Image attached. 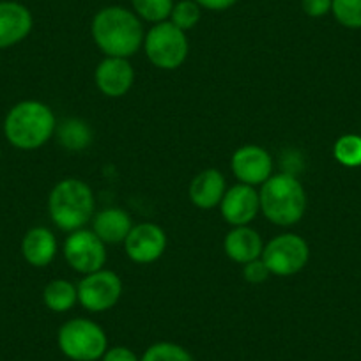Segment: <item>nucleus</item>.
I'll return each mask as SVG.
<instances>
[{"label": "nucleus", "instance_id": "f257e3e1", "mask_svg": "<svg viewBox=\"0 0 361 361\" xmlns=\"http://www.w3.org/2000/svg\"><path fill=\"white\" fill-rule=\"evenodd\" d=\"M90 34L96 47L106 57L130 59L144 47V27L133 11L121 6H110L96 13L90 23Z\"/></svg>", "mask_w": 361, "mask_h": 361}, {"label": "nucleus", "instance_id": "f03ea898", "mask_svg": "<svg viewBox=\"0 0 361 361\" xmlns=\"http://www.w3.org/2000/svg\"><path fill=\"white\" fill-rule=\"evenodd\" d=\"M6 138L9 144L22 151L39 149L54 137L57 119L54 110L37 99H25L13 106L4 119Z\"/></svg>", "mask_w": 361, "mask_h": 361}, {"label": "nucleus", "instance_id": "7ed1b4c3", "mask_svg": "<svg viewBox=\"0 0 361 361\" xmlns=\"http://www.w3.org/2000/svg\"><path fill=\"white\" fill-rule=\"evenodd\" d=\"M96 199L90 186L83 180L68 177L59 180L48 197V214L64 232H75L94 218Z\"/></svg>", "mask_w": 361, "mask_h": 361}, {"label": "nucleus", "instance_id": "20e7f679", "mask_svg": "<svg viewBox=\"0 0 361 361\" xmlns=\"http://www.w3.org/2000/svg\"><path fill=\"white\" fill-rule=\"evenodd\" d=\"M260 211L271 224L290 227L307 213V193L293 173H276L262 185L259 192Z\"/></svg>", "mask_w": 361, "mask_h": 361}, {"label": "nucleus", "instance_id": "39448f33", "mask_svg": "<svg viewBox=\"0 0 361 361\" xmlns=\"http://www.w3.org/2000/svg\"><path fill=\"white\" fill-rule=\"evenodd\" d=\"M61 353L71 361H98L109 349L105 329L83 317L64 322L57 333Z\"/></svg>", "mask_w": 361, "mask_h": 361}, {"label": "nucleus", "instance_id": "423d86ee", "mask_svg": "<svg viewBox=\"0 0 361 361\" xmlns=\"http://www.w3.org/2000/svg\"><path fill=\"white\" fill-rule=\"evenodd\" d=\"M144 50L149 62L163 71H173L185 64L190 51L185 30L177 29L172 22L152 25L144 37Z\"/></svg>", "mask_w": 361, "mask_h": 361}, {"label": "nucleus", "instance_id": "0eeeda50", "mask_svg": "<svg viewBox=\"0 0 361 361\" xmlns=\"http://www.w3.org/2000/svg\"><path fill=\"white\" fill-rule=\"evenodd\" d=\"M264 260L271 275L293 276L300 273L310 259L308 243L298 234H280L271 239L262 250Z\"/></svg>", "mask_w": 361, "mask_h": 361}, {"label": "nucleus", "instance_id": "6e6552de", "mask_svg": "<svg viewBox=\"0 0 361 361\" xmlns=\"http://www.w3.org/2000/svg\"><path fill=\"white\" fill-rule=\"evenodd\" d=\"M78 303L92 314H102L119 303L123 280L110 269H99L83 276L78 283Z\"/></svg>", "mask_w": 361, "mask_h": 361}, {"label": "nucleus", "instance_id": "1a4fd4ad", "mask_svg": "<svg viewBox=\"0 0 361 361\" xmlns=\"http://www.w3.org/2000/svg\"><path fill=\"white\" fill-rule=\"evenodd\" d=\"M64 259L76 273L90 275L105 266L106 245L96 235L94 231L80 228L69 232L64 243Z\"/></svg>", "mask_w": 361, "mask_h": 361}, {"label": "nucleus", "instance_id": "9d476101", "mask_svg": "<svg viewBox=\"0 0 361 361\" xmlns=\"http://www.w3.org/2000/svg\"><path fill=\"white\" fill-rule=\"evenodd\" d=\"M169 239L159 225L144 221L133 225L124 241V250L128 257L137 264H152L165 253Z\"/></svg>", "mask_w": 361, "mask_h": 361}, {"label": "nucleus", "instance_id": "9b49d317", "mask_svg": "<svg viewBox=\"0 0 361 361\" xmlns=\"http://www.w3.org/2000/svg\"><path fill=\"white\" fill-rule=\"evenodd\" d=\"M232 173L243 185H264L273 176V158L260 145H243L232 154Z\"/></svg>", "mask_w": 361, "mask_h": 361}, {"label": "nucleus", "instance_id": "f8f14e48", "mask_svg": "<svg viewBox=\"0 0 361 361\" xmlns=\"http://www.w3.org/2000/svg\"><path fill=\"white\" fill-rule=\"evenodd\" d=\"M220 211L224 220L232 227L252 224V220L260 211L259 192H255L253 186L239 183L225 192L220 202Z\"/></svg>", "mask_w": 361, "mask_h": 361}, {"label": "nucleus", "instance_id": "ddd939ff", "mask_svg": "<svg viewBox=\"0 0 361 361\" xmlns=\"http://www.w3.org/2000/svg\"><path fill=\"white\" fill-rule=\"evenodd\" d=\"M96 85L109 98H123L135 82V69L128 59L105 57L96 68Z\"/></svg>", "mask_w": 361, "mask_h": 361}, {"label": "nucleus", "instance_id": "4468645a", "mask_svg": "<svg viewBox=\"0 0 361 361\" xmlns=\"http://www.w3.org/2000/svg\"><path fill=\"white\" fill-rule=\"evenodd\" d=\"M34 25L29 9L15 0H0V50L22 43Z\"/></svg>", "mask_w": 361, "mask_h": 361}, {"label": "nucleus", "instance_id": "2eb2a0df", "mask_svg": "<svg viewBox=\"0 0 361 361\" xmlns=\"http://www.w3.org/2000/svg\"><path fill=\"white\" fill-rule=\"evenodd\" d=\"M225 192H227V185H225L224 173L216 169H207L193 177L188 195L193 206L207 211L220 206Z\"/></svg>", "mask_w": 361, "mask_h": 361}, {"label": "nucleus", "instance_id": "dca6fc26", "mask_svg": "<svg viewBox=\"0 0 361 361\" xmlns=\"http://www.w3.org/2000/svg\"><path fill=\"white\" fill-rule=\"evenodd\" d=\"M224 250L228 259L245 266V264L252 262V260L260 259L264 243L255 228L243 225V227H234L225 235Z\"/></svg>", "mask_w": 361, "mask_h": 361}, {"label": "nucleus", "instance_id": "f3484780", "mask_svg": "<svg viewBox=\"0 0 361 361\" xmlns=\"http://www.w3.org/2000/svg\"><path fill=\"white\" fill-rule=\"evenodd\" d=\"M133 228L131 216L121 207H106L92 218V231L105 245H121Z\"/></svg>", "mask_w": 361, "mask_h": 361}, {"label": "nucleus", "instance_id": "a211bd4d", "mask_svg": "<svg viewBox=\"0 0 361 361\" xmlns=\"http://www.w3.org/2000/svg\"><path fill=\"white\" fill-rule=\"evenodd\" d=\"M22 255L30 266L47 267L57 255V239L47 227H32L22 239Z\"/></svg>", "mask_w": 361, "mask_h": 361}, {"label": "nucleus", "instance_id": "6ab92c4d", "mask_svg": "<svg viewBox=\"0 0 361 361\" xmlns=\"http://www.w3.org/2000/svg\"><path fill=\"white\" fill-rule=\"evenodd\" d=\"M57 140L66 151L71 152H80L85 151L90 144H92V130H90L89 124L82 119H71L62 121L61 124H57Z\"/></svg>", "mask_w": 361, "mask_h": 361}, {"label": "nucleus", "instance_id": "aec40b11", "mask_svg": "<svg viewBox=\"0 0 361 361\" xmlns=\"http://www.w3.org/2000/svg\"><path fill=\"white\" fill-rule=\"evenodd\" d=\"M43 301L48 310L55 312V314H64L78 303V289L64 279L51 280L44 287Z\"/></svg>", "mask_w": 361, "mask_h": 361}, {"label": "nucleus", "instance_id": "412c9836", "mask_svg": "<svg viewBox=\"0 0 361 361\" xmlns=\"http://www.w3.org/2000/svg\"><path fill=\"white\" fill-rule=\"evenodd\" d=\"M133 13L138 18L151 23H161L170 18L173 0H131Z\"/></svg>", "mask_w": 361, "mask_h": 361}, {"label": "nucleus", "instance_id": "4be33fe9", "mask_svg": "<svg viewBox=\"0 0 361 361\" xmlns=\"http://www.w3.org/2000/svg\"><path fill=\"white\" fill-rule=\"evenodd\" d=\"M140 361H195L190 350L173 342H156L145 349Z\"/></svg>", "mask_w": 361, "mask_h": 361}, {"label": "nucleus", "instance_id": "5701e85b", "mask_svg": "<svg viewBox=\"0 0 361 361\" xmlns=\"http://www.w3.org/2000/svg\"><path fill=\"white\" fill-rule=\"evenodd\" d=\"M336 161L343 166H360L361 165V137L360 135H343L336 140L333 147Z\"/></svg>", "mask_w": 361, "mask_h": 361}, {"label": "nucleus", "instance_id": "b1692460", "mask_svg": "<svg viewBox=\"0 0 361 361\" xmlns=\"http://www.w3.org/2000/svg\"><path fill=\"white\" fill-rule=\"evenodd\" d=\"M200 6L195 0H180L173 2L172 13H170V22L180 30H190L199 23L200 20Z\"/></svg>", "mask_w": 361, "mask_h": 361}, {"label": "nucleus", "instance_id": "393cba45", "mask_svg": "<svg viewBox=\"0 0 361 361\" xmlns=\"http://www.w3.org/2000/svg\"><path fill=\"white\" fill-rule=\"evenodd\" d=\"M331 13L340 25L361 29V0H333Z\"/></svg>", "mask_w": 361, "mask_h": 361}, {"label": "nucleus", "instance_id": "a878e982", "mask_svg": "<svg viewBox=\"0 0 361 361\" xmlns=\"http://www.w3.org/2000/svg\"><path fill=\"white\" fill-rule=\"evenodd\" d=\"M269 269L266 267V264H264L262 259H255L252 260V262L245 264V267H243V276H245V280L248 283H264L267 279H269Z\"/></svg>", "mask_w": 361, "mask_h": 361}, {"label": "nucleus", "instance_id": "bb28decb", "mask_svg": "<svg viewBox=\"0 0 361 361\" xmlns=\"http://www.w3.org/2000/svg\"><path fill=\"white\" fill-rule=\"evenodd\" d=\"M331 2L333 0H301V8L310 18H321L331 13Z\"/></svg>", "mask_w": 361, "mask_h": 361}, {"label": "nucleus", "instance_id": "cd10ccee", "mask_svg": "<svg viewBox=\"0 0 361 361\" xmlns=\"http://www.w3.org/2000/svg\"><path fill=\"white\" fill-rule=\"evenodd\" d=\"M102 361H140V357H138L130 347L116 345L106 349V353L103 354Z\"/></svg>", "mask_w": 361, "mask_h": 361}, {"label": "nucleus", "instance_id": "c85d7f7f", "mask_svg": "<svg viewBox=\"0 0 361 361\" xmlns=\"http://www.w3.org/2000/svg\"><path fill=\"white\" fill-rule=\"evenodd\" d=\"M197 4L204 9H209V11H225V9H231L232 6L238 4L239 0H195Z\"/></svg>", "mask_w": 361, "mask_h": 361}, {"label": "nucleus", "instance_id": "c756f323", "mask_svg": "<svg viewBox=\"0 0 361 361\" xmlns=\"http://www.w3.org/2000/svg\"><path fill=\"white\" fill-rule=\"evenodd\" d=\"M0 156H2V151H0Z\"/></svg>", "mask_w": 361, "mask_h": 361}]
</instances>
